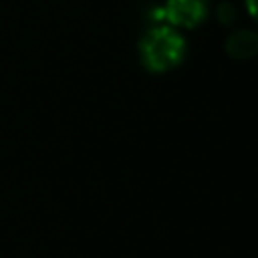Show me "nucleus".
Returning a JSON list of instances; mask_svg holds the SVG:
<instances>
[{
	"mask_svg": "<svg viewBox=\"0 0 258 258\" xmlns=\"http://www.w3.org/2000/svg\"><path fill=\"white\" fill-rule=\"evenodd\" d=\"M183 38L169 26H157L141 40V58L151 71H167L175 67L183 58Z\"/></svg>",
	"mask_w": 258,
	"mask_h": 258,
	"instance_id": "nucleus-1",
	"label": "nucleus"
},
{
	"mask_svg": "<svg viewBox=\"0 0 258 258\" xmlns=\"http://www.w3.org/2000/svg\"><path fill=\"white\" fill-rule=\"evenodd\" d=\"M206 10H208L206 0H167L165 6L161 8L165 20L187 28L200 24L206 16Z\"/></svg>",
	"mask_w": 258,
	"mask_h": 258,
	"instance_id": "nucleus-2",
	"label": "nucleus"
},
{
	"mask_svg": "<svg viewBox=\"0 0 258 258\" xmlns=\"http://www.w3.org/2000/svg\"><path fill=\"white\" fill-rule=\"evenodd\" d=\"M228 52L236 58H250L258 52V34L250 30H238L228 38Z\"/></svg>",
	"mask_w": 258,
	"mask_h": 258,
	"instance_id": "nucleus-3",
	"label": "nucleus"
},
{
	"mask_svg": "<svg viewBox=\"0 0 258 258\" xmlns=\"http://www.w3.org/2000/svg\"><path fill=\"white\" fill-rule=\"evenodd\" d=\"M220 18H222L224 22H230V20L234 18V10H232L228 4H222V6H220Z\"/></svg>",
	"mask_w": 258,
	"mask_h": 258,
	"instance_id": "nucleus-4",
	"label": "nucleus"
},
{
	"mask_svg": "<svg viewBox=\"0 0 258 258\" xmlns=\"http://www.w3.org/2000/svg\"><path fill=\"white\" fill-rule=\"evenodd\" d=\"M246 4H248V12L254 16V20L258 22V0H246Z\"/></svg>",
	"mask_w": 258,
	"mask_h": 258,
	"instance_id": "nucleus-5",
	"label": "nucleus"
}]
</instances>
